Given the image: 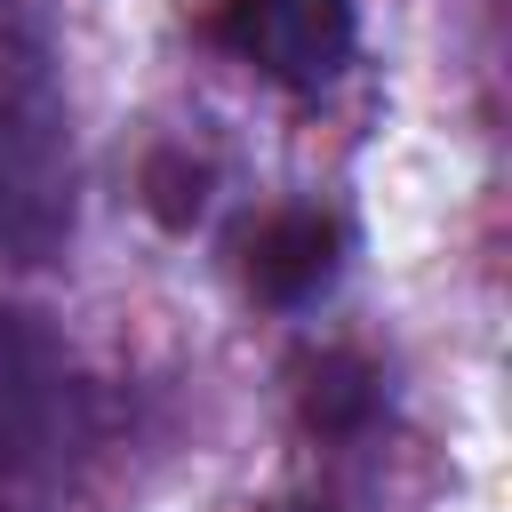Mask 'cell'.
I'll list each match as a JSON object with an SVG mask.
<instances>
[{"label": "cell", "instance_id": "obj_1", "mask_svg": "<svg viewBox=\"0 0 512 512\" xmlns=\"http://www.w3.org/2000/svg\"><path fill=\"white\" fill-rule=\"evenodd\" d=\"M72 232V120L40 40L0 32V248L48 264Z\"/></svg>", "mask_w": 512, "mask_h": 512}, {"label": "cell", "instance_id": "obj_2", "mask_svg": "<svg viewBox=\"0 0 512 512\" xmlns=\"http://www.w3.org/2000/svg\"><path fill=\"white\" fill-rule=\"evenodd\" d=\"M224 48L280 88H320L352 56V0H224Z\"/></svg>", "mask_w": 512, "mask_h": 512}, {"label": "cell", "instance_id": "obj_3", "mask_svg": "<svg viewBox=\"0 0 512 512\" xmlns=\"http://www.w3.org/2000/svg\"><path fill=\"white\" fill-rule=\"evenodd\" d=\"M336 248L344 240H336L328 216L288 208V216H272V224L248 232V288L264 304H304V296H320L336 280Z\"/></svg>", "mask_w": 512, "mask_h": 512}, {"label": "cell", "instance_id": "obj_4", "mask_svg": "<svg viewBox=\"0 0 512 512\" xmlns=\"http://www.w3.org/2000/svg\"><path fill=\"white\" fill-rule=\"evenodd\" d=\"M376 416V376L352 360V352H328L312 376H304V424L312 432H360Z\"/></svg>", "mask_w": 512, "mask_h": 512}, {"label": "cell", "instance_id": "obj_5", "mask_svg": "<svg viewBox=\"0 0 512 512\" xmlns=\"http://www.w3.org/2000/svg\"><path fill=\"white\" fill-rule=\"evenodd\" d=\"M32 424H40V360H32V344L0 320V464L32 440Z\"/></svg>", "mask_w": 512, "mask_h": 512}, {"label": "cell", "instance_id": "obj_6", "mask_svg": "<svg viewBox=\"0 0 512 512\" xmlns=\"http://www.w3.org/2000/svg\"><path fill=\"white\" fill-rule=\"evenodd\" d=\"M200 208H208V168L184 152H160L152 160V216L184 232V224H200Z\"/></svg>", "mask_w": 512, "mask_h": 512}, {"label": "cell", "instance_id": "obj_7", "mask_svg": "<svg viewBox=\"0 0 512 512\" xmlns=\"http://www.w3.org/2000/svg\"><path fill=\"white\" fill-rule=\"evenodd\" d=\"M272 512H328V504H312V496H296V504H272Z\"/></svg>", "mask_w": 512, "mask_h": 512}]
</instances>
